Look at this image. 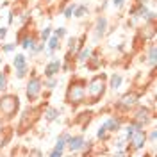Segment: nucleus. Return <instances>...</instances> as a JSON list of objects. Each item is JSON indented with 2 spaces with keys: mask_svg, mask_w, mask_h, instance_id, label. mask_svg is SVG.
<instances>
[{
  "mask_svg": "<svg viewBox=\"0 0 157 157\" xmlns=\"http://www.w3.org/2000/svg\"><path fill=\"white\" fill-rule=\"evenodd\" d=\"M56 36H57V38H63V36H66V29H64V27H59V29L56 30Z\"/></svg>",
  "mask_w": 157,
  "mask_h": 157,
  "instance_id": "nucleus-28",
  "label": "nucleus"
},
{
  "mask_svg": "<svg viewBox=\"0 0 157 157\" xmlns=\"http://www.w3.org/2000/svg\"><path fill=\"white\" fill-rule=\"evenodd\" d=\"M47 78H48V80L45 82V88H48V89H54V88H56V84H57V80H56L54 77H47Z\"/></svg>",
  "mask_w": 157,
  "mask_h": 157,
  "instance_id": "nucleus-26",
  "label": "nucleus"
},
{
  "mask_svg": "<svg viewBox=\"0 0 157 157\" xmlns=\"http://www.w3.org/2000/svg\"><path fill=\"white\" fill-rule=\"evenodd\" d=\"M104 93H105V73L97 75V77H93L89 80L88 91H86V95L89 98V104H97L98 100L104 97Z\"/></svg>",
  "mask_w": 157,
  "mask_h": 157,
  "instance_id": "nucleus-1",
  "label": "nucleus"
},
{
  "mask_svg": "<svg viewBox=\"0 0 157 157\" xmlns=\"http://www.w3.org/2000/svg\"><path fill=\"white\" fill-rule=\"evenodd\" d=\"M97 136H98V139H105L107 137V128H105V125H102V127L98 128Z\"/></svg>",
  "mask_w": 157,
  "mask_h": 157,
  "instance_id": "nucleus-24",
  "label": "nucleus"
},
{
  "mask_svg": "<svg viewBox=\"0 0 157 157\" xmlns=\"http://www.w3.org/2000/svg\"><path fill=\"white\" fill-rule=\"evenodd\" d=\"M75 6H77V4H70L68 7L64 9V18H71V14H73V9H75Z\"/></svg>",
  "mask_w": 157,
  "mask_h": 157,
  "instance_id": "nucleus-25",
  "label": "nucleus"
},
{
  "mask_svg": "<svg viewBox=\"0 0 157 157\" xmlns=\"http://www.w3.org/2000/svg\"><path fill=\"white\" fill-rule=\"evenodd\" d=\"M105 29H107V20L104 18V16H100V18L97 20V27H95V36L97 38H102L104 34H105Z\"/></svg>",
  "mask_w": 157,
  "mask_h": 157,
  "instance_id": "nucleus-12",
  "label": "nucleus"
},
{
  "mask_svg": "<svg viewBox=\"0 0 157 157\" xmlns=\"http://www.w3.org/2000/svg\"><path fill=\"white\" fill-rule=\"evenodd\" d=\"M121 80H123V78H121V75H120V73H114V75L111 77V86H109V88L118 89V88H120V84H121Z\"/></svg>",
  "mask_w": 157,
  "mask_h": 157,
  "instance_id": "nucleus-18",
  "label": "nucleus"
},
{
  "mask_svg": "<svg viewBox=\"0 0 157 157\" xmlns=\"http://www.w3.org/2000/svg\"><path fill=\"white\" fill-rule=\"evenodd\" d=\"M20 107V100L16 95H6L0 98V113L6 118H13Z\"/></svg>",
  "mask_w": 157,
  "mask_h": 157,
  "instance_id": "nucleus-3",
  "label": "nucleus"
},
{
  "mask_svg": "<svg viewBox=\"0 0 157 157\" xmlns=\"http://www.w3.org/2000/svg\"><path fill=\"white\" fill-rule=\"evenodd\" d=\"M113 4H114V7H121V4H123V0H113Z\"/></svg>",
  "mask_w": 157,
  "mask_h": 157,
  "instance_id": "nucleus-32",
  "label": "nucleus"
},
{
  "mask_svg": "<svg viewBox=\"0 0 157 157\" xmlns=\"http://www.w3.org/2000/svg\"><path fill=\"white\" fill-rule=\"evenodd\" d=\"M136 102H137V95L136 93H127V95H123V97L120 98L118 107L120 109H130L132 105H136Z\"/></svg>",
  "mask_w": 157,
  "mask_h": 157,
  "instance_id": "nucleus-7",
  "label": "nucleus"
},
{
  "mask_svg": "<svg viewBox=\"0 0 157 157\" xmlns=\"http://www.w3.org/2000/svg\"><path fill=\"white\" fill-rule=\"evenodd\" d=\"M88 13V6H75V9H73V14H75V18H82L84 14Z\"/></svg>",
  "mask_w": 157,
  "mask_h": 157,
  "instance_id": "nucleus-17",
  "label": "nucleus"
},
{
  "mask_svg": "<svg viewBox=\"0 0 157 157\" xmlns=\"http://www.w3.org/2000/svg\"><path fill=\"white\" fill-rule=\"evenodd\" d=\"M6 86H7V78H6V75H4V73H0V91H4V89H6Z\"/></svg>",
  "mask_w": 157,
  "mask_h": 157,
  "instance_id": "nucleus-27",
  "label": "nucleus"
},
{
  "mask_svg": "<svg viewBox=\"0 0 157 157\" xmlns=\"http://www.w3.org/2000/svg\"><path fill=\"white\" fill-rule=\"evenodd\" d=\"M148 63H150L152 66H155V63H157V57H155V45H150V48H148Z\"/></svg>",
  "mask_w": 157,
  "mask_h": 157,
  "instance_id": "nucleus-19",
  "label": "nucleus"
},
{
  "mask_svg": "<svg viewBox=\"0 0 157 157\" xmlns=\"http://www.w3.org/2000/svg\"><path fill=\"white\" fill-rule=\"evenodd\" d=\"M89 56H91V50H89V48H82L80 52H78L77 59H78V61H82V63H84V61H88V59H89Z\"/></svg>",
  "mask_w": 157,
  "mask_h": 157,
  "instance_id": "nucleus-20",
  "label": "nucleus"
},
{
  "mask_svg": "<svg viewBox=\"0 0 157 157\" xmlns=\"http://www.w3.org/2000/svg\"><path fill=\"white\" fill-rule=\"evenodd\" d=\"M13 64H14V68H16L18 78H23V77H25V73H27V59H25V56L18 54V56L14 57V61H13Z\"/></svg>",
  "mask_w": 157,
  "mask_h": 157,
  "instance_id": "nucleus-6",
  "label": "nucleus"
},
{
  "mask_svg": "<svg viewBox=\"0 0 157 157\" xmlns=\"http://www.w3.org/2000/svg\"><path fill=\"white\" fill-rule=\"evenodd\" d=\"M68 143V148L71 150V152H78V150H82V147H84V137L82 136H70V139L66 141Z\"/></svg>",
  "mask_w": 157,
  "mask_h": 157,
  "instance_id": "nucleus-9",
  "label": "nucleus"
},
{
  "mask_svg": "<svg viewBox=\"0 0 157 157\" xmlns=\"http://www.w3.org/2000/svg\"><path fill=\"white\" fill-rule=\"evenodd\" d=\"M75 43H77V39H75V38H70V41H68L70 50H75V48H77V47H75Z\"/></svg>",
  "mask_w": 157,
  "mask_h": 157,
  "instance_id": "nucleus-29",
  "label": "nucleus"
},
{
  "mask_svg": "<svg viewBox=\"0 0 157 157\" xmlns=\"http://www.w3.org/2000/svg\"><path fill=\"white\" fill-rule=\"evenodd\" d=\"M47 41H48V50H50V52H54V50L59 47V38H57V36H54V38H48Z\"/></svg>",
  "mask_w": 157,
  "mask_h": 157,
  "instance_id": "nucleus-21",
  "label": "nucleus"
},
{
  "mask_svg": "<svg viewBox=\"0 0 157 157\" xmlns=\"http://www.w3.org/2000/svg\"><path fill=\"white\" fill-rule=\"evenodd\" d=\"M57 116H59V111H57V109L48 107L47 111H45V118H47V121H54Z\"/></svg>",
  "mask_w": 157,
  "mask_h": 157,
  "instance_id": "nucleus-16",
  "label": "nucleus"
},
{
  "mask_svg": "<svg viewBox=\"0 0 157 157\" xmlns=\"http://www.w3.org/2000/svg\"><path fill=\"white\" fill-rule=\"evenodd\" d=\"M128 141H130V148L132 150H139V148L145 147V143H147V132L141 130V128H137L136 132L128 137Z\"/></svg>",
  "mask_w": 157,
  "mask_h": 157,
  "instance_id": "nucleus-5",
  "label": "nucleus"
},
{
  "mask_svg": "<svg viewBox=\"0 0 157 157\" xmlns=\"http://www.w3.org/2000/svg\"><path fill=\"white\" fill-rule=\"evenodd\" d=\"M6 34H7V29L6 27H0V38H4Z\"/></svg>",
  "mask_w": 157,
  "mask_h": 157,
  "instance_id": "nucleus-31",
  "label": "nucleus"
},
{
  "mask_svg": "<svg viewBox=\"0 0 157 157\" xmlns=\"http://www.w3.org/2000/svg\"><path fill=\"white\" fill-rule=\"evenodd\" d=\"M59 70H61V63L59 61H52V63H48L45 66V77H54L56 73H59Z\"/></svg>",
  "mask_w": 157,
  "mask_h": 157,
  "instance_id": "nucleus-11",
  "label": "nucleus"
},
{
  "mask_svg": "<svg viewBox=\"0 0 157 157\" xmlns=\"http://www.w3.org/2000/svg\"><path fill=\"white\" fill-rule=\"evenodd\" d=\"M70 139V134L68 132H64V134H61V137L57 139V145H56V148L50 152V155L52 157H61L63 155V148L66 147V141Z\"/></svg>",
  "mask_w": 157,
  "mask_h": 157,
  "instance_id": "nucleus-8",
  "label": "nucleus"
},
{
  "mask_svg": "<svg viewBox=\"0 0 157 157\" xmlns=\"http://www.w3.org/2000/svg\"><path fill=\"white\" fill-rule=\"evenodd\" d=\"M9 128H0V148L6 147V143L11 139V132H7Z\"/></svg>",
  "mask_w": 157,
  "mask_h": 157,
  "instance_id": "nucleus-14",
  "label": "nucleus"
},
{
  "mask_svg": "<svg viewBox=\"0 0 157 157\" xmlns=\"http://www.w3.org/2000/svg\"><path fill=\"white\" fill-rule=\"evenodd\" d=\"M2 48H4V52H13V50H14V45H4V47H2Z\"/></svg>",
  "mask_w": 157,
  "mask_h": 157,
  "instance_id": "nucleus-30",
  "label": "nucleus"
},
{
  "mask_svg": "<svg viewBox=\"0 0 157 157\" xmlns=\"http://www.w3.org/2000/svg\"><path fill=\"white\" fill-rule=\"evenodd\" d=\"M104 125H105V128H107V132H118L120 127H121V121L116 120V118H107Z\"/></svg>",
  "mask_w": 157,
  "mask_h": 157,
  "instance_id": "nucleus-13",
  "label": "nucleus"
},
{
  "mask_svg": "<svg viewBox=\"0 0 157 157\" xmlns=\"http://www.w3.org/2000/svg\"><path fill=\"white\" fill-rule=\"evenodd\" d=\"M39 93H41V80H39V77L32 75L27 84V98L30 102H34V100H38Z\"/></svg>",
  "mask_w": 157,
  "mask_h": 157,
  "instance_id": "nucleus-4",
  "label": "nucleus"
},
{
  "mask_svg": "<svg viewBox=\"0 0 157 157\" xmlns=\"http://www.w3.org/2000/svg\"><path fill=\"white\" fill-rule=\"evenodd\" d=\"M34 43H36V39L32 38V36H25V38L21 39V47L27 50H34Z\"/></svg>",
  "mask_w": 157,
  "mask_h": 157,
  "instance_id": "nucleus-15",
  "label": "nucleus"
},
{
  "mask_svg": "<svg viewBox=\"0 0 157 157\" xmlns=\"http://www.w3.org/2000/svg\"><path fill=\"white\" fill-rule=\"evenodd\" d=\"M134 118H136L137 121H141V123H148L150 120H152V114H150V111L145 107H139L136 111V114H134Z\"/></svg>",
  "mask_w": 157,
  "mask_h": 157,
  "instance_id": "nucleus-10",
  "label": "nucleus"
},
{
  "mask_svg": "<svg viewBox=\"0 0 157 157\" xmlns=\"http://www.w3.org/2000/svg\"><path fill=\"white\" fill-rule=\"evenodd\" d=\"M89 64H88V68L89 70H97L98 68V63H100V59H98V56H93V57H91V56H89Z\"/></svg>",
  "mask_w": 157,
  "mask_h": 157,
  "instance_id": "nucleus-22",
  "label": "nucleus"
},
{
  "mask_svg": "<svg viewBox=\"0 0 157 157\" xmlns=\"http://www.w3.org/2000/svg\"><path fill=\"white\" fill-rule=\"evenodd\" d=\"M50 32H52V27H45V29H43V32H41V41H43V43L50 38Z\"/></svg>",
  "mask_w": 157,
  "mask_h": 157,
  "instance_id": "nucleus-23",
  "label": "nucleus"
},
{
  "mask_svg": "<svg viewBox=\"0 0 157 157\" xmlns=\"http://www.w3.org/2000/svg\"><path fill=\"white\" fill-rule=\"evenodd\" d=\"M86 98V86H84V80H75L68 86V91H66V104L70 105H78L82 104Z\"/></svg>",
  "mask_w": 157,
  "mask_h": 157,
  "instance_id": "nucleus-2",
  "label": "nucleus"
},
{
  "mask_svg": "<svg viewBox=\"0 0 157 157\" xmlns=\"http://www.w3.org/2000/svg\"><path fill=\"white\" fill-rule=\"evenodd\" d=\"M155 137H157V132H155V130H152V132H150V139H152V141H155Z\"/></svg>",
  "mask_w": 157,
  "mask_h": 157,
  "instance_id": "nucleus-33",
  "label": "nucleus"
}]
</instances>
